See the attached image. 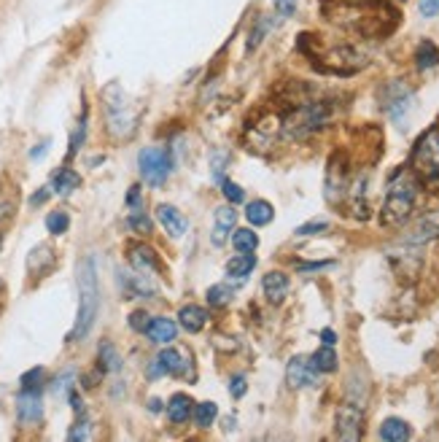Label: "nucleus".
Returning a JSON list of instances; mask_svg holds the SVG:
<instances>
[{
    "label": "nucleus",
    "instance_id": "nucleus-32",
    "mask_svg": "<svg viewBox=\"0 0 439 442\" xmlns=\"http://www.w3.org/2000/svg\"><path fill=\"white\" fill-rule=\"evenodd\" d=\"M89 434H92V421H89L87 413H78V421L68 432V440H89Z\"/></svg>",
    "mask_w": 439,
    "mask_h": 442
},
{
    "label": "nucleus",
    "instance_id": "nucleus-21",
    "mask_svg": "<svg viewBox=\"0 0 439 442\" xmlns=\"http://www.w3.org/2000/svg\"><path fill=\"white\" fill-rule=\"evenodd\" d=\"M178 321H181V326H183L189 335H195V332H199V329L208 324V313H205V308H199V305H183L181 313H178Z\"/></svg>",
    "mask_w": 439,
    "mask_h": 442
},
{
    "label": "nucleus",
    "instance_id": "nucleus-15",
    "mask_svg": "<svg viewBox=\"0 0 439 442\" xmlns=\"http://www.w3.org/2000/svg\"><path fill=\"white\" fill-rule=\"evenodd\" d=\"M262 289H265V297L272 305H280L286 299V294H289V275L280 270L267 272L265 281H262Z\"/></svg>",
    "mask_w": 439,
    "mask_h": 442
},
{
    "label": "nucleus",
    "instance_id": "nucleus-25",
    "mask_svg": "<svg viewBox=\"0 0 439 442\" xmlns=\"http://www.w3.org/2000/svg\"><path fill=\"white\" fill-rule=\"evenodd\" d=\"M253 267H256L253 251H240L238 256H232V259L226 262V275H232V278H245Z\"/></svg>",
    "mask_w": 439,
    "mask_h": 442
},
{
    "label": "nucleus",
    "instance_id": "nucleus-38",
    "mask_svg": "<svg viewBox=\"0 0 439 442\" xmlns=\"http://www.w3.org/2000/svg\"><path fill=\"white\" fill-rule=\"evenodd\" d=\"M41 380H44V367H33L22 375V389H41Z\"/></svg>",
    "mask_w": 439,
    "mask_h": 442
},
{
    "label": "nucleus",
    "instance_id": "nucleus-46",
    "mask_svg": "<svg viewBox=\"0 0 439 442\" xmlns=\"http://www.w3.org/2000/svg\"><path fill=\"white\" fill-rule=\"evenodd\" d=\"M49 195H51V189H46V186H44L41 192H35V195L30 197V205H41V202H44V200H46Z\"/></svg>",
    "mask_w": 439,
    "mask_h": 442
},
{
    "label": "nucleus",
    "instance_id": "nucleus-47",
    "mask_svg": "<svg viewBox=\"0 0 439 442\" xmlns=\"http://www.w3.org/2000/svg\"><path fill=\"white\" fill-rule=\"evenodd\" d=\"M321 340H323V345H334L337 343V335H334L332 329H323V332H321Z\"/></svg>",
    "mask_w": 439,
    "mask_h": 442
},
{
    "label": "nucleus",
    "instance_id": "nucleus-39",
    "mask_svg": "<svg viewBox=\"0 0 439 442\" xmlns=\"http://www.w3.org/2000/svg\"><path fill=\"white\" fill-rule=\"evenodd\" d=\"M148 324H151V316H148L146 310H135V313L129 316V326H132L135 332H146Z\"/></svg>",
    "mask_w": 439,
    "mask_h": 442
},
{
    "label": "nucleus",
    "instance_id": "nucleus-26",
    "mask_svg": "<svg viewBox=\"0 0 439 442\" xmlns=\"http://www.w3.org/2000/svg\"><path fill=\"white\" fill-rule=\"evenodd\" d=\"M415 65L420 71H431L439 65V46L431 41H420V46L415 51Z\"/></svg>",
    "mask_w": 439,
    "mask_h": 442
},
{
    "label": "nucleus",
    "instance_id": "nucleus-12",
    "mask_svg": "<svg viewBox=\"0 0 439 442\" xmlns=\"http://www.w3.org/2000/svg\"><path fill=\"white\" fill-rule=\"evenodd\" d=\"M186 362L175 348H165L151 364H148V378H162V375H183Z\"/></svg>",
    "mask_w": 439,
    "mask_h": 442
},
{
    "label": "nucleus",
    "instance_id": "nucleus-17",
    "mask_svg": "<svg viewBox=\"0 0 439 442\" xmlns=\"http://www.w3.org/2000/svg\"><path fill=\"white\" fill-rule=\"evenodd\" d=\"M129 265H132V270L146 272V275H151V272L159 270L156 254H154V251H151L148 246H143V243H138V246H129Z\"/></svg>",
    "mask_w": 439,
    "mask_h": 442
},
{
    "label": "nucleus",
    "instance_id": "nucleus-43",
    "mask_svg": "<svg viewBox=\"0 0 439 442\" xmlns=\"http://www.w3.org/2000/svg\"><path fill=\"white\" fill-rule=\"evenodd\" d=\"M334 262H313V265H296V270L299 272H318V270H326V267H332Z\"/></svg>",
    "mask_w": 439,
    "mask_h": 442
},
{
    "label": "nucleus",
    "instance_id": "nucleus-11",
    "mask_svg": "<svg viewBox=\"0 0 439 442\" xmlns=\"http://www.w3.org/2000/svg\"><path fill=\"white\" fill-rule=\"evenodd\" d=\"M17 413H19V421H22L25 426L41 423V418H44V399H41V391H38V389H22V394L17 396Z\"/></svg>",
    "mask_w": 439,
    "mask_h": 442
},
{
    "label": "nucleus",
    "instance_id": "nucleus-7",
    "mask_svg": "<svg viewBox=\"0 0 439 442\" xmlns=\"http://www.w3.org/2000/svg\"><path fill=\"white\" fill-rule=\"evenodd\" d=\"M138 168L148 186H162L172 173V157L165 146H148L138 154Z\"/></svg>",
    "mask_w": 439,
    "mask_h": 442
},
{
    "label": "nucleus",
    "instance_id": "nucleus-34",
    "mask_svg": "<svg viewBox=\"0 0 439 442\" xmlns=\"http://www.w3.org/2000/svg\"><path fill=\"white\" fill-rule=\"evenodd\" d=\"M127 224H129V229L138 232V235H151V219H148L143 211H132Z\"/></svg>",
    "mask_w": 439,
    "mask_h": 442
},
{
    "label": "nucleus",
    "instance_id": "nucleus-3",
    "mask_svg": "<svg viewBox=\"0 0 439 442\" xmlns=\"http://www.w3.org/2000/svg\"><path fill=\"white\" fill-rule=\"evenodd\" d=\"M102 108H105V122H108L111 135L127 138L135 130V111L119 84H108L102 89Z\"/></svg>",
    "mask_w": 439,
    "mask_h": 442
},
{
    "label": "nucleus",
    "instance_id": "nucleus-19",
    "mask_svg": "<svg viewBox=\"0 0 439 442\" xmlns=\"http://www.w3.org/2000/svg\"><path fill=\"white\" fill-rule=\"evenodd\" d=\"M410 437H413V429L402 418H386L383 426H380V440L386 442H404L410 440Z\"/></svg>",
    "mask_w": 439,
    "mask_h": 442
},
{
    "label": "nucleus",
    "instance_id": "nucleus-24",
    "mask_svg": "<svg viewBox=\"0 0 439 442\" xmlns=\"http://www.w3.org/2000/svg\"><path fill=\"white\" fill-rule=\"evenodd\" d=\"M272 216H275V211H272V205H269L267 200H253L245 208V219L253 227H265V224L272 221Z\"/></svg>",
    "mask_w": 439,
    "mask_h": 442
},
{
    "label": "nucleus",
    "instance_id": "nucleus-33",
    "mask_svg": "<svg viewBox=\"0 0 439 442\" xmlns=\"http://www.w3.org/2000/svg\"><path fill=\"white\" fill-rule=\"evenodd\" d=\"M84 138H87V108H84V114H81V119L75 124V132L71 135V148H68V157H75L78 154V148L84 143Z\"/></svg>",
    "mask_w": 439,
    "mask_h": 442
},
{
    "label": "nucleus",
    "instance_id": "nucleus-10",
    "mask_svg": "<svg viewBox=\"0 0 439 442\" xmlns=\"http://www.w3.org/2000/svg\"><path fill=\"white\" fill-rule=\"evenodd\" d=\"M286 383L292 389H307L318 383V367L313 364V356H294L286 367Z\"/></svg>",
    "mask_w": 439,
    "mask_h": 442
},
{
    "label": "nucleus",
    "instance_id": "nucleus-18",
    "mask_svg": "<svg viewBox=\"0 0 439 442\" xmlns=\"http://www.w3.org/2000/svg\"><path fill=\"white\" fill-rule=\"evenodd\" d=\"M175 332H178V326H175V321L172 319H165V316H159V319H151L148 324L146 335L151 343L156 345H168L175 340Z\"/></svg>",
    "mask_w": 439,
    "mask_h": 442
},
{
    "label": "nucleus",
    "instance_id": "nucleus-22",
    "mask_svg": "<svg viewBox=\"0 0 439 442\" xmlns=\"http://www.w3.org/2000/svg\"><path fill=\"white\" fill-rule=\"evenodd\" d=\"M195 402L186 396V394H175L170 402H168V418H170L172 423H186L192 413H195V407H192Z\"/></svg>",
    "mask_w": 439,
    "mask_h": 442
},
{
    "label": "nucleus",
    "instance_id": "nucleus-5",
    "mask_svg": "<svg viewBox=\"0 0 439 442\" xmlns=\"http://www.w3.org/2000/svg\"><path fill=\"white\" fill-rule=\"evenodd\" d=\"M329 116H332V111H329L326 103H305L283 119V135L294 138V141L307 138L329 122Z\"/></svg>",
    "mask_w": 439,
    "mask_h": 442
},
{
    "label": "nucleus",
    "instance_id": "nucleus-36",
    "mask_svg": "<svg viewBox=\"0 0 439 442\" xmlns=\"http://www.w3.org/2000/svg\"><path fill=\"white\" fill-rule=\"evenodd\" d=\"M221 192H224V197H226V202H243L245 200V192L235 184V181H221Z\"/></svg>",
    "mask_w": 439,
    "mask_h": 442
},
{
    "label": "nucleus",
    "instance_id": "nucleus-27",
    "mask_svg": "<svg viewBox=\"0 0 439 442\" xmlns=\"http://www.w3.org/2000/svg\"><path fill=\"white\" fill-rule=\"evenodd\" d=\"M313 364L318 367V372H334L337 369V351L334 345H323L313 353Z\"/></svg>",
    "mask_w": 439,
    "mask_h": 442
},
{
    "label": "nucleus",
    "instance_id": "nucleus-42",
    "mask_svg": "<svg viewBox=\"0 0 439 442\" xmlns=\"http://www.w3.org/2000/svg\"><path fill=\"white\" fill-rule=\"evenodd\" d=\"M229 391H232V396H243L245 394V375H235V378H232Z\"/></svg>",
    "mask_w": 439,
    "mask_h": 442
},
{
    "label": "nucleus",
    "instance_id": "nucleus-1",
    "mask_svg": "<svg viewBox=\"0 0 439 442\" xmlns=\"http://www.w3.org/2000/svg\"><path fill=\"white\" fill-rule=\"evenodd\" d=\"M75 283H78V316H75L73 329L68 335V343H78L81 337H87L95 319H98L100 289H98V270H95V259L92 256H84L78 262Z\"/></svg>",
    "mask_w": 439,
    "mask_h": 442
},
{
    "label": "nucleus",
    "instance_id": "nucleus-51",
    "mask_svg": "<svg viewBox=\"0 0 439 442\" xmlns=\"http://www.w3.org/2000/svg\"><path fill=\"white\" fill-rule=\"evenodd\" d=\"M0 243H3V238H0Z\"/></svg>",
    "mask_w": 439,
    "mask_h": 442
},
{
    "label": "nucleus",
    "instance_id": "nucleus-35",
    "mask_svg": "<svg viewBox=\"0 0 439 442\" xmlns=\"http://www.w3.org/2000/svg\"><path fill=\"white\" fill-rule=\"evenodd\" d=\"M272 27H275V22H272L269 17H265V19H262V22L256 25V30L251 33V38H248V51H253V49H256V46L262 44V38L267 35V33H269V30H272Z\"/></svg>",
    "mask_w": 439,
    "mask_h": 442
},
{
    "label": "nucleus",
    "instance_id": "nucleus-23",
    "mask_svg": "<svg viewBox=\"0 0 439 442\" xmlns=\"http://www.w3.org/2000/svg\"><path fill=\"white\" fill-rule=\"evenodd\" d=\"M98 367L100 372H119L122 369V356L116 351V345L102 340L98 348Z\"/></svg>",
    "mask_w": 439,
    "mask_h": 442
},
{
    "label": "nucleus",
    "instance_id": "nucleus-16",
    "mask_svg": "<svg viewBox=\"0 0 439 442\" xmlns=\"http://www.w3.org/2000/svg\"><path fill=\"white\" fill-rule=\"evenodd\" d=\"M235 221H238V213H235L232 202L216 208V227H213V243H216V246H224V243H226L229 229H235Z\"/></svg>",
    "mask_w": 439,
    "mask_h": 442
},
{
    "label": "nucleus",
    "instance_id": "nucleus-13",
    "mask_svg": "<svg viewBox=\"0 0 439 442\" xmlns=\"http://www.w3.org/2000/svg\"><path fill=\"white\" fill-rule=\"evenodd\" d=\"M156 221L165 227V232H168L170 238H181V235H186V229H189L186 216H183L175 205H168V202L156 205Z\"/></svg>",
    "mask_w": 439,
    "mask_h": 442
},
{
    "label": "nucleus",
    "instance_id": "nucleus-2",
    "mask_svg": "<svg viewBox=\"0 0 439 442\" xmlns=\"http://www.w3.org/2000/svg\"><path fill=\"white\" fill-rule=\"evenodd\" d=\"M418 200V175L413 170H399L393 173L388 181V192H386V202L380 211V221L386 227H399L410 219Z\"/></svg>",
    "mask_w": 439,
    "mask_h": 442
},
{
    "label": "nucleus",
    "instance_id": "nucleus-14",
    "mask_svg": "<svg viewBox=\"0 0 439 442\" xmlns=\"http://www.w3.org/2000/svg\"><path fill=\"white\" fill-rule=\"evenodd\" d=\"M345 186H348V170L342 165V157H334L332 165H329V173H326V197H329V202H337L345 195Z\"/></svg>",
    "mask_w": 439,
    "mask_h": 442
},
{
    "label": "nucleus",
    "instance_id": "nucleus-49",
    "mask_svg": "<svg viewBox=\"0 0 439 442\" xmlns=\"http://www.w3.org/2000/svg\"><path fill=\"white\" fill-rule=\"evenodd\" d=\"M148 410H151V413H159V410H162V399H156V396L148 399Z\"/></svg>",
    "mask_w": 439,
    "mask_h": 442
},
{
    "label": "nucleus",
    "instance_id": "nucleus-48",
    "mask_svg": "<svg viewBox=\"0 0 439 442\" xmlns=\"http://www.w3.org/2000/svg\"><path fill=\"white\" fill-rule=\"evenodd\" d=\"M46 151H49V143H41L38 148H33V151H30V157H33V159H41Z\"/></svg>",
    "mask_w": 439,
    "mask_h": 442
},
{
    "label": "nucleus",
    "instance_id": "nucleus-8",
    "mask_svg": "<svg viewBox=\"0 0 439 442\" xmlns=\"http://www.w3.org/2000/svg\"><path fill=\"white\" fill-rule=\"evenodd\" d=\"M361 426H364V413H361V405H353V402H345L337 407V416H334V432L337 437L345 442H353L361 437Z\"/></svg>",
    "mask_w": 439,
    "mask_h": 442
},
{
    "label": "nucleus",
    "instance_id": "nucleus-4",
    "mask_svg": "<svg viewBox=\"0 0 439 442\" xmlns=\"http://www.w3.org/2000/svg\"><path fill=\"white\" fill-rule=\"evenodd\" d=\"M410 165H413V173L418 175V181L437 184L439 181V127H429V130L415 141Z\"/></svg>",
    "mask_w": 439,
    "mask_h": 442
},
{
    "label": "nucleus",
    "instance_id": "nucleus-28",
    "mask_svg": "<svg viewBox=\"0 0 439 442\" xmlns=\"http://www.w3.org/2000/svg\"><path fill=\"white\" fill-rule=\"evenodd\" d=\"M219 416V407L213 405V402H199L195 407V423L199 429H208V426H213V421Z\"/></svg>",
    "mask_w": 439,
    "mask_h": 442
},
{
    "label": "nucleus",
    "instance_id": "nucleus-9",
    "mask_svg": "<svg viewBox=\"0 0 439 442\" xmlns=\"http://www.w3.org/2000/svg\"><path fill=\"white\" fill-rule=\"evenodd\" d=\"M431 240H439V211H429L415 221L407 229V235L402 238L404 246H426Z\"/></svg>",
    "mask_w": 439,
    "mask_h": 442
},
{
    "label": "nucleus",
    "instance_id": "nucleus-37",
    "mask_svg": "<svg viewBox=\"0 0 439 442\" xmlns=\"http://www.w3.org/2000/svg\"><path fill=\"white\" fill-rule=\"evenodd\" d=\"M326 229H329V221H307V224L296 227V235H299V238H307V235H321V232H326Z\"/></svg>",
    "mask_w": 439,
    "mask_h": 442
},
{
    "label": "nucleus",
    "instance_id": "nucleus-45",
    "mask_svg": "<svg viewBox=\"0 0 439 442\" xmlns=\"http://www.w3.org/2000/svg\"><path fill=\"white\" fill-rule=\"evenodd\" d=\"M71 380H73V372H65L60 380H57V386H54V394H62L68 386H71Z\"/></svg>",
    "mask_w": 439,
    "mask_h": 442
},
{
    "label": "nucleus",
    "instance_id": "nucleus-31",
    "mask_svg": "<svg viewBox=\"0 0 439 442\" xmlns=\"http://www.w3.org/2000/svg\"><path fill=\"white\" fill-rule=\"evenodd\" d=\"M229 299H232V289H229V286H224V283H216V286H210V289H208V305H213V308H224V305H229Z\"/></svg>",
    "mask_w": 439,
    "mask_h": 442
},
{
    "label": "nucleus",
    "instance_id": "nucleus-50",
    "mask_svg": "<svg viewBox=\"0 0 439 442\" xmlns=\"http://www.w3.org/2000/svg\"><path fill=\"white\" fill-rule=\"evenodd\" d=\"M393 3H402V0H393Z\"/></svg>",
    "mask_w": 439,
    "mask_h": 442
},
{
    "label": "nucleus",
    "instance_id": "nucleus-29",
    "mask_svg": "<svg viewBox=\"0 0 439 442\" xmlns=\"http://www.w3.org/2000/svg\"><path fill=\"white\" fill-rule=\"evenodd\" d=\"M232 246L238 248V251H256V246H259V235H256L253 229H235Z\"/></svg>",
    "mask_w": 439,
    "mask_h": 442
},
{
    "label": "nucleus",
    "instance_id": "nucleus-41",
    "mask_svg": "<svg viewBox=\"0 0 439 442\" xmlns=\"http://www.w3.org/2000/svg\"><path fill=\"white\" fill-rule=\"evenodd\" d=\"M275 11H278L280 19H289L296 11V0H275Z\"/></svg>",
    "mask_w": 439,
    "mask_h": 442
},
{
    "label": "nucleus",
    "instance_id": "nucleus-20",
    "mask_svg": "<svg viewBox=\"0 0 439 442\" xmlns=\"http://www.w3.org/2000/svg\"><path fill=\"white\" fill-rule=\"evenodd\" d=\"M81 186V175L71 168H60V170H54L51 175V192H57V195H71L73 189Z\"/></svg>",
    "mask_w": 439,
    "mask_h": 442
},
{
    "label": "nucleus",
    "instance_id": "nucleus-40",
    "mask_svg": "<svg viewBox=\"0 0 439 442\" xmlns=\"http://www.w3.org/2000/svg\"><path fill=\"white\" fill-rule=\"evenodd\" d=\"M418 11H420V17H426V19L437 17V14H439V0H418Z\"/></svg>",
    "mask_w": 439,
    "mask_h": 442
},
{
    "label": "nucleus",
    "instance_id": "nucleus-44",
    "mask_svg": "<svg viewBox=\"0 0 439 442\" xmlns=\"http://www.w3.org/2000/svg\"><path fill=\"white\" fill-rule=\"evenodd\" d=\"M127 202H129V208H132V211H141V189H138V186H132V189H129Z\"/></svg>",
    "mask_w": 439,
    "mask_h": 442
},
{
    "label": "nucleus",
    "instance_id": "nucleus-30",
    "mask_svg": "<svg viewBox=\"0 0 439 442\" xmlns=\"http://www.w3.org/2000/svg\"><path fill=\"white\" fill-rule=\"evenodd\" d=\"M68 227H71V216L65 211H51L46 216V229L51 235H62V232H68Z\"/></svg>",
    "mask_w": 439,
    "mask_h": 442
},
{
    "label": "nucleus",
    "instance_id": "nucleus-6",
    "mask_svg": "<svg viewBox=\"0 0 439 442\" xmlns=\"http://www.w3.org/2000/svg\"><path fill=\"white\" fill-rule=\"evenodd\" d=\"M380 105H383V111H386V116H388L391 122H396L402 127L415 105L413 89L404 81H388L380 89Z\"/></svg>",
    "mask_w": 439,
    "mask_h": 442
}]
</instances>
